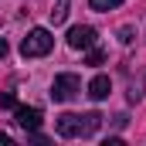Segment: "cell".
Listing matches in <instances>:
<instances>
[{
	"label": "cell",
	"instance_id": "cell-1",
	"mask_svg": "<svg viewBox=\"0 0 146 146\" xmlns=\"http://www.w3.org/2000/svg\"><path fill=\"white\" fill-rule=\"evenodd\" d=\"M99 126H102V115H99V112H85V115L65 112V115H58V122H54L58 136H65V139H85V136H92Z\"/></svg>",
	"mask_w": 146,
	"mask_h": 146
},
{
	"label": "cell",
	"instance_id": "cell-2",
	"mask_svg": "<svg viewBox=\"0 0 146 146\" xmlns=\"http://www.w3.org/2000/svg\"><path fill=\"white\" fill-rule=\"evenodd\" d=\"M51 48H54V34L48 27H34V31H27V37L21 41V54L24 58H44Z\"/></svg>",
	"mask_w": 146,
	"mask_h": 146
},
{
	"label": "cell",
	"instance_id": "cell-3",
	"mask_svg": "<svg viewBox=\"0 0 146 146\" xmlns=\"http://www.w3.org/2000/svg\"><path fill=\"white\" fill-rule=\"evenodd\" d=\"M78 92H82V78H78V75H72V72L54 75V82H51V99H54V102H68Z\"/></svg>",
	"mask_w": 146,
	"mask_h": 146
},
{
	"label": "cell",
	"instance_id": "cell-4",
	"mask_svg": "<svg viewBox=\"0 0 146 146\" xmlns=\"http://www.w3.org/2000/svg\"><path fill=\"white\" fill-rule=\"evenodd\" d=\"M95 41H99V34L88 24H78L68 31V48H75V51H88V48H95Z\"/></svg>",
	"mask_w": 146,
	"mask_h": 146
},
{
	"label": "cell",
	"instance_id": "cell-5",
	"mask_svg": "<svg viewBox=\"0 0 146 146\" xmlns=\"http://www.w3.org/2000/svg\"><path fill=\"white\" fill-rule=\"evenodd\" d=\"M14 122L24 133H34L41 126V109H34V106H14Z\"/></svg>",
	"mask_w": 146,
	"mask_h": 146
},
{
	"label": "cell",
	"instance_id": "cell-6",
	"mask_svg": "<svg viewBox=\"0 0 146 146\" xmlns=\"http://www.w3.org/2000/svg\"><path fill=\"white\" fill-rule=\"evenodd\" d=\"M109 92H112V82H109V75H95V78L88 82V95H92L95 102L109 99Z\"/></svg>",
	"mask_w": 146,
	"mask_h": 146
},
{
	"label": "cell",
	"instance_id": "cell-7",
	"mask_svg": "<svg viewBox=\"0 0 146 146\" xmlns=\"http://www.w3.org/2000/svg\"><path fill=\"white\" fill-rule=\"evenodd\" d=\"M65 17H68V3L61 0V3L51 10V24H65Z\"/></svg>",
	"mask_w": 146,
	"mask_h": 146
},
{
	"label": "cell",
	"instance_id": "cell-8",
	"mask_svg": "<svg viewBox=\"0 0 146 146\" xmlns=\"http://www.w3.org/2000/svg\"><path fill=\"white\" fill-rule=\"evenodd\" d=\"M102 61H106V51H102V48H88L85 65H102Z\"/></svg>",
	"mask_w": 146,
	"mask_h": 146
},
{
	"label": "cell",
	"instance_id": "cell-9",
	"mask_svg": "<svg viewBox=\"0 0 146 146\" xmlns=\"http://www.w3.org/2000/svg\"><path fill=\"white\" fill-rule=\"evenodd\" d=\"M119 3H122V0H88V7H92V10H115Z\"/></svg>",
	"mask_w": 146,
	"mask_h": 146
},
{
	"label": "cell",
	"instance_id": "cell-10",
	"mask_svg": "<svg viewBox=\"0 0 146 146\" xmlns=\"http://www.w3.org/2000/svg\"><path fill=\"white\" fill-rule=\"evenodd\" d=\"M133 37H136L133 27H119V44H133Z\"/></svg>",
	"mask_w": 146,
	"mask_h": 146
},
{
	"label": "cell",
	"instance_id": "cell-11",
	"mask_svg": "<svg viewBox=\"0 0 146 146\" xmlns=\"http://www.w3.org/2000/svg\"><path fill=\"white\" fill-rule=\"evenodd\" d=\"M0 102H3V106H7V109H14V106H17V99H14V92H7V95H3V99H0Z\"/></svg>",
	"mask_w": 146,
	"mask_h": 146
},
{
	"label": "cell",
	"instance_id": "cell-12",
	"mask_svg": "<svg viewBox=\"0 0 146 146\" xmlns=\"http://www.w3.org/2000/svg\"><path fill=\"white\" fill-rule=\"evenodd\" d=\"M0 146H10V136L7 133H0Z\"/></svg>",
	"mask_w": 146,
	"mask_h": 146
},
{
	"label": "cell",
	"instance_id": "cell-13",
	"mask_svg": "<svg viewBox=\"0 0 146 146\" xmlns=\"http://www.w3.org/2000/svg\"><path fill=\"white\" fill-rule=\"evenodd\" d=\"M3 54H7V41L0 37V58H3Z\"/></svg>",
	"mask_w": 146,
	"mask_h": 146
}]
</instances>
